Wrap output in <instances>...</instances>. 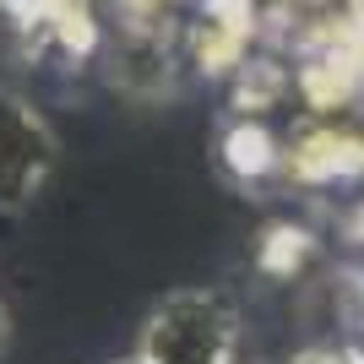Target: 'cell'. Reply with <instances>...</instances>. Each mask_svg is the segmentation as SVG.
Instances as JSON below:
<instances>
[{"label": "cell", "mask_w": 364, "mask_h": 364, "mask_svg": "<svg viewBox=\"0 0 364 364\" xmlns=\"http://www.w3.org/2000/svg\"><path fill=\"white\" fill-rule=\"evenodd\" d=\"M141 364H240V316L223 294L180 289L141 326Z\"/></svg>", "instance_id": "cell-1"}, {"label": "cell", "mask_w": 364, "mask_h": 364, "mask_svg": "<svg viewBox=\"0 0 364 364\" xmlns=\"http://www.w3.org/2000/svg\"><path fill=\"white\" fill-rule=\"evenodd\" d=\"M55 131L22 92L0 87V213H22L55 168Z\"/></svg>", "instance_id": "cell-2"}, {"label": "cell", "mask_w": 364, "mask_h": 364, "mask_svg": "<svg viewBox=\"0 0 364 364\" xmlns=\"http://www.w3.org/2000/svg\"><path fill=\"white\" fill-rule=\"evenodd\" d=\"M125 364H141V359H125Z\"/></svg>", "instance_id": "cell-5"}, {"label": "cell", "mask_w": 364, "mask_h": 364, "mask_svg": "<svg viewBox=\"0 0 364 364\" xmlns=\"http://www.w3.org/2000/svg\"><path fill=\"white\" fill-rule=\"evenodd\" d=\"M6 348H11V316H6V304H0V359H6Z\"/></svg>", "instance_id": "cell-4"}, {"label": "cell", "mask_w": 364, "mask_h": 364, "mask_svg": "<svg viewBox=\"0 0 364 364\" xmlns=\"http://www.w3.org/2000/svg\"><path fill=\"white\" fill-rule=\"evenodd\" d=\"M223 158H228V168H234V174H250V180H261L267 168L283 164L277 141L267 136L261 125H250V120H240V125H234V131L223 136Z\"/></svg>", "instance_id": "cell-3"}]
</instances>
